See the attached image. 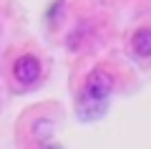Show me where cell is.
<instances>
[{
    "label": "cell",
    "instance_id": "obj_2",
    "mask_svg": "<svg viewBox=\"0 0 151 149\" xmlns=\"http://www.w3.org/2000/svg\"><path fill=\"white\" fill-rule=\"evenodd\" d=\"M13 73L23 86H30L40 78V61L35 56H20L15 61V66H13Z\"/></svg>",
    "mask_w": 151,
    "mask_h": 149
},
{
    "label": "cell",
    "instance_id": "obj_3",
    "mask_svg": "<svg viewBox=\"0 0 151 149\" xmlns=\"http://www.w3.org/2000/svg\"><path fill=\"white\" fill-rule=\"evenodd\" d=\"M134 53L141 58H149L151 56V28H141L134 36Z\"/></svg>",
    "mask_w": 151,
    "mask_h": 149
},
{
    "label": "cell",
    "instance_id": "obj_1",
    "mask_svg": "<svg viewBox=\"0 0 151 149\" xmlns=\"http://www.w3.org/2000/svg\"><path fill=\"white\" fill-rule=\"evenodd\" d=\"M111 89H113L111 73H106V71H93V73L88 76L86 86H83V101H86L93 111H101L103 104H106L108 96H111Z\"/></svg>",
    "mask_w": 151,
    "mask_h": 149
}]
</instances>
